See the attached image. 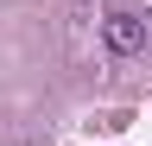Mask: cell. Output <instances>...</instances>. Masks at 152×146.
<instances>
[{"instance_id":"obj_1","label":"cell","mask_w":152,"mask_h":146,"mask_svg":"<svg viewBox=\"0 0 152 146\" xmlns=\"http://www.w3.org/2000/svg\"><path fill=\"white\" fill-rule=\"evenodd\" d=\"M102 32H108V51H121V57L146 51V19H133V13H114V19H108Z\"/></svg>"}]
</instances>
